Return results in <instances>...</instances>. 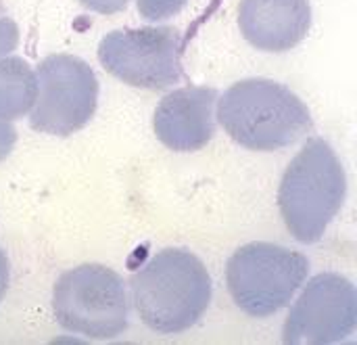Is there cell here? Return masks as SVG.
<instances>
[{
	"label": "cell",
	"instance_id": "6da1fadb",
	"mask_svg": "<svg viewBox=\"0 0 357 345\" xmlns=\"http://www.w3.org/2000/svg\"><path fill=\"white\" fill-rule=\"evenodd\" d=\"M132 300L151 331L176 335L197 325L209 308L211 277L190 251L163 249L132 277Z\"/></svg>",
	"mask_w": 357,
	"mask_h": 345
},
{
	"label": "cell",
	"instance_id": "7a4b0ae2",
	"mask_svg": "<svg viewBox=\"0 0 357 345\" xmlns=\"http://www.w3.org/2000/svg\"><path fill=\"white\" fill-rule=\"evenodd\" d=\"M215 103L218 119L230 138L253 151L284 149L312 130L307 105L274 80L236 82Z\"/></svg>",
	"mask_w": 357,
	"mask_h": 345
},
{
	"label": "cell",
	"instance_id": "3957f363",
	"mask_svg": "<svg viewBox=\"0 0 357 345\" xmlns=\"http://www.w3.org/2000/svg\"><path fill=\"white\" fill-rule=\"evenodd\" d=\"M347 193V176L335 149L312 138L289 163L278 205L282 220L299 243H316L339 214Z\"/></svg>",
	"mask_w": 357,
	"mask_h": 345
},
{
	"label": "cell",
	"instance_id": "277c9868",
	"mask_svg": "<svg viewBox=\"0 0 357 345\" xmlns=\"http://www.w3.org/2000/svg\"><path fill=\"white\" fill-rule=\"evenodd\" d=\"M305 256L274 243H249L228 260L226 281L234 304L255 318L289 306L307 279Z\"/></svg>",
	"mask_w": 357,
	"mask_h": 345
},
{
	"label": "cell",
	"instance_id": "5b68a950",
	"mask_svg": "<svg viewBox=\"0 0 357 345\" xmlns=\"http://www.w3.org/2000/svg\"><path fill=\"white\" fill-rule=\"evenodd\" d=\"M59 325L90 339H113L128 327V298L119 274L100 264L65 272L52 293Z\"/></svg>",
	"mask_w": 357,
	"mask_h": 345
},
{
	"label": "cell",
	"instance_id": "8992f818",
	"mask_svg": "<svg viewBox=\"0 0 357 345\" xmlns=\"http://www.w3.org/2000/svg\"><path fill=\"white\" fill-rule=\"evenodd\" d=\"M182 40L176 27H140L107 34L98 61L117 80L146 90H163L182 78Z\"/></svg>",
	"mask_w": 357,
	"mask_h": 345
},
{
	"label": "cell",
	"instance_id": "52a82bcc",
	"mask_svg": "<svg viewBox=\"0 0 357 345\" xmlns=\"http://www.w3.org/2000/svg\"><path fill=\"white\" fill-rule=\"evenodd\" d=\"M98 101V80L88 63L69 54H52L38 69V96L31 126L46 134L67 136L84 128Z\"/></svg>",
	"mask_w": 357,
	"mask_h": 345
},
{
	"label": "cell",
	"instance_id": "ba28073f",
	"mask_svg": "<svg viewBox=\"0 0 357 345\" xmlns=\"http://www.w3.org/2000/svg\"><path fill=\"white\" fill-rule=\"evenodd\" d=\"M357 295L341 274H318L303 289L284 323V344L324 345L347 339L356 331Z\"/></svg>",
	"mask_w": 357,
	"mask_h": 345
},
{
	"label": "cell",
	"instance_id": "9c48e42d",
	"mask_svg": "<svg viewBox=\"0 0 357 345\" xmlns=\"http://www.w3.org/2000/svg\"><path fill=\"white\" fill-rule=\"evenodd\" d=\"M215 88L188 86L169 92L155 111V134L172 151L188 153L203 149L215 134Z\"/></svg>",
	"mask_w": 357,
	"mask_h": 345
},
{
	"label": "cell",
	"instance_id": "30bf717a",
	"mask_svg": "<svg viewBox=\"0 0 357 345\" xmlns=\"http://www.w3.org/2000/svg\"><path fill=\"white\" fill-rule=\"evenodd\" d=\"M312 6L307 0H241L238 27L257 50L284 52L310 31Z\"/></svg>",
	"mask_w": 357,
	"mask_h": 345
},
{
	"label": "cell",
	"instance_id": "8fae6325",
	"mask_svg": "<svg viewBox=\"0 0 357 345\" xmlns=\"http://www.w3.org/2000/svg\"><path fill=\"white\" fill-rule=\"evenodd\" d=\"M36 92L38 82L23 61L8 59L0 63V117H15L27 111L36 101Z\"/></svg>",
	"mask_w": 357,
	"mask_h": 345
},
{
	"label": "cell",
	"instance_id": "7c38bea8",
	"mask_svg": "<svg viewBox=\"0 0 357 345\" xmlns=\"http://www.w3.org/2000/svg\"><path fill=\"white\" fill-rule=\"evenodd\" d=\"M188 0H138V13L149 21H163L178 15Z\"/></svg>",
	"mask_w": 357,
	"mask_h": 345
},
{
	"label": "cell",
	"instance_id": "4fadbf2b",
	"mask_svg": "<svg viewBox=\"0 0 357 345\" xmlns=\"http://www.w3.org/2000/svg\"><path fill=\"white\" fill-rule=\"evenodd\" d=\"M86 8L94 10V13H102V15H111L117 13L121 8H126V4L130 0H79Z\"/></svg>",
	"mask_w": 357,
	"mask_h": 345
},
{
	"label": "cell",
	"instance_id": "5bb4252c",
	"mask_svg": "<svg viewBox=\"0 0 357 345\" xmlns=\"http://www.w3.org/2000/svg\"><path fill=\"white\" fill-rule=\"evenodd\" d=\"M13 140H15L13 128L0 122V159H2L4 155H8V151H10V147H13Z\"/></svg>",
	"mask_w": 357,
	"mask_h": 345
},
{
	"label": "cell",
	"instance_id": "9a60e30c",
	"mask_svg": "<svg viewBox=\"0 0 357 345\" xmlns=\"http://www.w3.org/2000/svg\"><path fill=\"white\" fill-rule=\"evenodd\" d=\"M6 283H8V262H6L4 254L0 251V300L6 291Z\"/></svg>",
	"mask_w": 357,
	"mask_h": 345
}]
</instances>
